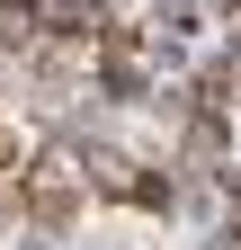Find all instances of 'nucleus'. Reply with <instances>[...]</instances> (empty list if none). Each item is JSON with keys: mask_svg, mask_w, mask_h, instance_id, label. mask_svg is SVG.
I'll return each instance as SVG.
<instances>
[{"mask_svg": "<svg viewBox=\"0 0 241 250\" xmlns=\"http://www.w3.org/2000/svg\"><path fill=\"white\" fill-rule=\"evenodd\" d=\"M27 179V224L36 232H72L80 224V197H89V170L72 161V152H45L36 170H18Z\"/></svg>", "mask_w": 241, "mask_h": 250, "instance_id": "1", "label": "nucleus"}, {"mask_svg": "<svg viewBox=\"0 0 241 250\" xmlns=\"http://www.w3.org/2000/svg\"><path fill=\"white\" fill-rule=\"evenodd\" d=\"M99 62H107V89H116V99H152V62H143V36L107 27V36H99Z\"/></svg>", "mask_w": 241, "mask_h": 250, "instance_id": "2", "label": "nucleus"}]
</instances>
